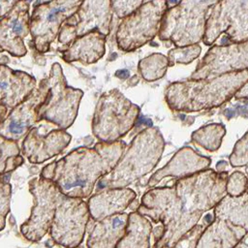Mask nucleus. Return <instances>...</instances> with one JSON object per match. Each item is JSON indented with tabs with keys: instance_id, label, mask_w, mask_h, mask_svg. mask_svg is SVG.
Masks as SVG:
<instances>
[{
	"instance_id": "72a5a7b5",
	"label": "nucleus",
	"mask_w": 248,
	"mask_h": 248,
	"mask_svg": "<svg viewBox=\"0 0 248 248\" xmlns=\"http://www.w3.org/2000/svg\"><path fill=\"white\" fill-rule=\"evenodd\" d=\"M203 232V225H198L197 227H193L190 231H188L175 244L174 246L178 247V246H190V247H194L197 246L196 241L199 240L201 234Z\"/></svg>"
},
{
	"instance_id": "f03ea898",
	"label": "nucleus",
	"mask_w": 248,
	"mask_h": 248,
	"mask_svg": "<svg viewBox=\"0 0 248 248\" xmlns=\"http://www.w3.org/2000/svg\"><path fill=\"white\" fill-rule=\"evenodd\" d=\"M125 147L122 140L81 146L46 166L40 175L52 179L64 195L86 199L91 196L96 182L115 167Z\"/></svg>"
},
{
	"instance_id": "f704fd0d",
	"label": "nucleus",
	"mask_w": 248,
	"mask_h": 248,
	"mask_svg": "<svg viewBox=\"0 0 248 248\" xmlns=\"http://www.w3.org/2000/svg\"><path fill=\"white\" fill-rule=\"evenodd\" d=\"M19 0H0V17L5 16Z\"/></svg>"
},
{
	"instance_id": "aec40b11",
	"label": "nucleus",
	"mask_w": 248,
	"mask_h": 248,
	"mask_svg": "<svg viewBox=\"0 0 248 248\" xmlns=\"http://www.w3.org/2000/svg\"><path fill=\"white\" fill-rule=\"evenodd\" d=\"M106 37L98 30L77 37L68 46L59 49L66 62L92 64L100 60L106 52Z\"/></svg>"
},
{
	"instance_id": "bb28decb",
	"label": "nucleus",
	"mask_w": 248,
	"mask_h": 248,
	"mask_svg": "<svg viewBox=\"0 0 248 248\" xmlns=\"http://www.w3.org/2000/svg\"><path fill=\"white\" fill-rule=\"evenodd\" d=\"M169 66V60L166 56L161 53H153L143 59L139 63V72L141 77L148 80H156L161 78Z\"/></svg>"
},
{
	"instance_id": "423d86ee",
	"label": "nucleus",
	"mask_w": 248,
	"mask_h": 248,
	"mask_svg": "<svg viewBox=\"0 0 248 248\" xmlns=\"http://www.w3.org/2000/svg\"><path fill=\"white\" fill-rule=\"evenodd\" d=\"M140 108L119 90L105 92L98 100L92 119L93 135L105 142H113L124 137L135 125Z\"/></svg>"
},
{
	"instance_id": "7c9ffc66",
	"label": "nucleus",
	"mask_w": 248,
	"mask_h": 248,
	"mask_svg": "<svg viewBox=\"0 0 248 248\" xmlns=\"http://www.w3.org/2000/svg\"><path fill=\"white\" fill-rule=\"evenodd\" d=\"M248 179L240 171L233 172L226 182V193L230 196H239L247 189Z\"/></svg>"
},
{
	"instance_id": "dca6fc26",
	"label": "nucleus",
	"mask_w": 248,
	"mask_h": 248,
	"mask_svg": "<svg viewBox=\"0 0 248 248\" xmlns=\"http://www.w3.org/2000/svg\"><path fill=\"white\" fill-rule=\"evenodd\" d=\"M30 2L19 0L0 17V52L7 51L16 57L27 52L24 38L30 33Z\"/></svg>"
},
{
	"instance_id": "6ab92c4d",
	"label": "nucleus",
	"mask_w": 248,
	"mask_h": 248,
	"mask_svg": "<svg viewBox=\"0 0 248 248\" xmlns=\"http://www.w3.org/2000/svg\"><path fill=\"white\" fill-rule=\"evenodd\" d=\"M135 198L136 193L130 188H107V190L89 197L87 206L90 217L97 221L124 212Z\"/></svg>"
},
{
	"instance_id": "f8f14e48",
	"label": "nucleus",
	"mask_w": 248,
	"mask_h": 248,
	"mask_svg": "<svg viewBox=\"0 0 248 248\" xmlns=\"http://www.w3.org/2000/svg\"><path fill=\"white\" fill-rule=\"evenodd\" d=\"M89 218L87 202L83 199L63 194L49 228L52 240L64 247L80 245Z\"/></svg>"
},
{
	"instance_id": "c85d7f7f",
	"label": "nucleus",
	"mask_w": 248,
	"mask_h": 248,
	"mask_svg": "<svg viewBox=\"0 0 248 248\" xmlns=\"http://www.w3.org/2000/svg\"><path fill=\"white\" fill-rule=\"evenodd\" d=\"M202 48L198 44L173 48L169 51V66H173L176 63H191L193 60L199 57Z\"/></svg>"
},
{
	"instance_id": "39448f33",
	"label": "nucleus",
	"mask_w": 248,
	"mask_h": 248,
	"mask_svg": "<svg viewBox=\"0 0 248 248\" xmlns=\"http://www.w3.org/2000/svg\"><path fill=\"white\" fill-rule=\"evenodd\" d=\"M218 0H180L166 11L159 29L162 41H170L177 47L198 44L202 40L207 14Z\"/></svg>"
},
{
	"instance_id": "f3484780",
	"label": "nucleus",
	"mask_w": 248,
	"mask_h": 248,
	"mask_svg": "<svg viewBox=\"0 0 248 248\" xmlns=\"http://www.w3.org/2000/svg\"><path fill=\"white\" fill-rule=\"evenodd\" d=\"M72 136L63 129L42 135L38 128H31L21 144V153L31 164H42L60 154L70 143Z\"/></svg>"
},
{
	"instance_id": "1a4fd4ad",
	"label": "nucleus",
	"mask_w": 248,
	"mask_h": 248,
	"mask_svg": "<svg viewBox=\"0 0 248 248\" xmlns=\"http://www.w3.org/2000/svg\"><path fill=\"white\" fill-rule=\"evenodd\" d=\"M34 198L30 217L21 225L20 232L29 241L37 242L48 232L63 193L52 179L39 176L29 182Z\"/></svg>"
},
{
	"instance_id": "4468645a",
	"label": "nucleus",
	"mask_w": 248,
	"mask_h": 248,
	"mask_svg": "<svg viewBox=\"0 0 248 248\" xmlns=\"http://www.w3.org/2000/svg\"><path fill=\"white\" fill-rule=\"evenodd\" d=\"M248 69V40L224 46H212L199 63L192 78H210Z\"/></svg>"
},
{
	"instance_id": "9d476101",
	"label": "nucleus",
	"mask_w": 248,
	"mask_h": 248,
	"mask_svg": "<svg viewBox=\"0 0 248 248\" xmlns=\"http://www.w3.org/2000/svg\"><path fill=\"white\" fill-rule=\"evenodd\" d=\"M82 0H51L36 4L30 16L32 46L40 53L49 50L62 24L78 9Z\"/></svg>"
},
{
	"instance_id": "c756f323",
	"label": "nucleus",
	"mask_w": 248,
	"mask_h": 248,
	"mask_svg": "<svg viewBox=\"0 0 248 248\" xmlns=\"http://www.w3.org/2000/svg\"><path fill=\"white\" fill-rule=\"evenodd\" d=\"M12 187L6 175L0 173V231L6 226V217L10 212Z\"/></svg>"
},
{
	"instance_id": "2f4dec72",
	"label": "nucleus",
	"mask_w": 248,
	"mask_h": 248,
	"mask_svg": "<svg viewBox=\"0 0 248 248\" xmlns=\"http://www.w3.org/2000/svg\"><path fill=\"white\" fill-rule=\"evenodd\" d=\"M230 161L233 167L243 166L248 163V133L235 144Z\"/></svg>"
},
{
	"instance_id": "393cba45",
	"label": "nucleus",
	"mask_w": 248,
	"mask_h": 248,
	"mask_svg": "<svg viewBox=\"0 0 248 248\" xmlns=\"http://www.w3.org/2000/svg\"><path fill=\"white\" fill-rule=\"evenodd\" d=\"M151 230V223L144 215L139 211L131 212L128 215L125 234L116 244V247H148Z\"/></svg>"
},
{
	"instance_id": "a878e982",
	"label": "nucleus",
	"mask_w": 248,
	"mask_h": 248,
	"mask_svg": "<svg viewBox=\"0 0 248 248\" xmlns=\"http://www.w3.org/2000/svg\"><path fill=\"white\" fill-rule=\"evenodd\" d=\"M16 140L0 135V173L6 174L24 162Z\"/></svg>"
},
{
	"instance_id": "5701e85b",
	"label": "nucleus",
	"mask_w": 248,
	"mask_h": 248,
	"mask_svg": "<svg viewBox=\"0 0 248 248\" xmlns=\"http://www.w3.org/2000/svg\"><path fill=\"white\" fill-rule=\"evenodd\" d=\"M246 234L243 230L237 229L227 221L216 219L201 234L198 247H232Z\"/></svg>"
},
{
	"instance_id": "20e7f679",
	"label": "nucleus",
	"mask_w": 248,
	"mask_h": 248,
	"mask_svg": "<svg viewBox=\"0 0 248 248\" xmlns=\"http://www.w3.org/2000/svg\"><path fill=\"white\" fill-rule=\"evenodd\" d=\"M164 151V139L155 127L139 133L115 167L100 182L102 188H122L150 172Z\"/></svg>"
},
{
	"instance_id": "0eeeda50",
	"label": "nucleus",
	"mask_w": 248,
	"mask_h": 248,
	"mask_svg": "<svg viewBox=\"0 0 248 248\" xmlns=\"http://www.w3.org/2000/svg\"><path fill=\"white\" fill-rule=\"evenodd\" d=\"M46 78L48 90L39 108L38 122L46 120L66 130L76 120L83 92L67 84L62 67L57 62L51 65Z\"/></svg>"
},
{
	"instance_id": "412c9836",
	"label": "nucleus",
	"mask_w": 248,
	"mask_h": 248,
	"mask_svg": "<svg viewBox=\"0 0 248 248\" xmlns=\"http://www.w3.org/2000/svg\"><path fill=\"white\" fill-rule=\"evenodd\" d=\"M210 165V159L196 153L190 147L181 148L169 162L167 166L159 170L148 182L154 186L165 176H175L178 178L188 176L206 169Z\"/></svg>"
},
{
	"instance_id": "f257e3e1",
	"label": "nucleus",
	"mask_w": 248,
	"mask_h": 248,
	"mask_svg": "<svg viewBox=\"0 0 248 248\" xmlns=\"http://www.w3.org/2000/svg\"><path fill=\"white\" fill-rule=\"evenodd\" d=\"M226 173L211 170L181 177L174 187L146 192L138 211L153 222H162L163 233L155 246H174L226 193Z\"/></svg>"
},
{
	"instance_id": "4be33fe9",
	"label": "nucleus",
	"mask_w": 248,
	"mask_h": 248,
	"mask_svg": "<svg viewBox=\"0 0 248 248\" xmlns=\"http://www.w3.org/2000/svg\"><path fill=\"white\" fill-rule=\"evenodd\" d=\"M128 214L121 212L97 220L92 227L86 246L90 248H112L124 236Z\"/></svg>"
},
{
	"instance_id": "473e14b6",
	"label": "nucleus",
	"mask_w": 248,
	"mask_h": 248,
	"mask_svg": "<svg viewBox=\"0 0 248 248\" xmlns=\"http://www.w3.org/2000/svg\"><path fill=\"white\" fill-rule=\"evenodd\" d=\"M142 1L143 0H110V3L113 13L119 18H123L140 7Z\"/></svg>"
},
{
	"instance_id": "cd10ccee",
	"label": "nucleus",
	"mask_w": 248,
	"mask_h": 248,
	"mask_svg": "<svg viewBox=\"0 0 248 248\" xmlns=\"http://www.w3.org/2000/svg\"><path fill=\"white\" fill-rule=\"evenodd\" d=\"M226 133L225 127L220 124H211L201 128L192 135L193 141L202 145L209 151H214L219 148L222 138Z\"/></svg>"
},
{
	"instance_id": "c9c22d12",
	"label": "nucleus",
	"mask_w": 248,
	"mask_h": 248,
	"mask_svg": "<svg viewBox=\"0 0 248 248\" xmlns=\"http://www.w3.org/2000/svg\"><path fill=\"white\" fill-rule=\"evenodd\" d=\"M236 99H248V80L234 94Z\"/></svg>"
},
{
	"instance_id": "2eb2a0df",
	"label": "nucleus",
	"mask_w": 248,
	"mask_h": 248,
	"mask_svg": "<svg viewBox=\"0 0 248 248\" xmlns=\"http://www.w3.org/2000/svg\"><path fill=\"white\" fill-rule=\"evenodd\" d=\"M47 78H43L31 94L18 106L14 108L0 126V135L18 140L31 127L38 123V112L47 95Z\"/></svg>"
},
{
	"instance_id": "7ed1b4c3",
	"label": "nucleus",
	"mask_w": 248,
	"mask_h": 248,
	"mask_svg": "<svg viewBox=\"0 0 248 248\" xmlns=\"http://www.w3.org/2000/svg\"><path fill=\"white\" fill-rule=\"evenodd\" d=\"M248 80V69L210 78L190 79L170 84L165 92L169 107L192 112L213 108L230 100Z\"/></svg>"
},
{
	"instance_id": "ddd939ff",
	"label": "nucleus",
	"mask_w": 248,
	"mask_h": 248,
	"mask_svg": "<svg viewBox=\"0 0 248 248\" xmlns=\"http://www.w3.org/2000/svg\"><path fill=\"white\" fill-rule=\"evenodd\" d=\"M112 12L110 0H82L78 9L62 24L58 34L59 43L66 46L77 37L94 30L108 36Z\"/></svg>"
},
{
	"instance_id": "6e6552de",
	"label": "nucleus",
	"mask_w": 248,
	"mask_h": 248,
	"mask_svg": "<svg viewBox=\"0 0 248 248\" xmlns=\"http://www.w3.org/2000/svg\"><path fill=\"white\" fill-rule=\"evenodd\" d=\"M168 9L167 0H152L124 16L115 35L118 47L129 52L150 42L159 33Z\"/></svg>"
},
{
	"instance_id": "e433bc0d",
	"label": "nucleus",
	"mask_w": 248,
	"mask_h": 248,
	"mask_svg": "<svg viewBox=\"0 0 248 248\" xmlns=\"http://www.w3.org/2000/svg\"><path fill=\"white\" fill-rule=\"evenodd\" d=\"M48 1H51V0H38V3H37V4H41V3H46V2H48Z\"/></svg>"
},
{
	"instance_id": "b1692460",
	"label": "nucleus",
	"mask_w": 248,
	"mask_h": 248,
	"mask_svg": "<svg viewBox=\"0 0 248 248\" xmlns=\"http://www.w3.org/2000/svg\"><path fill=\"white\" fill-rule=\"evenodd\" d=\"M215 216L248 232V191L239 196L223 197L215 205Z\"/></svg>"
},
{
	"instance_id": "9b49d317",
	"label": "nucleus",
	"mask_w": 248,
	"mask_h": 248,
	"mask_svg": "<svg viewBox=\"0 0 248 248\" xmlns=\"http://www.w3.org/2000/svg\"><path fill=\"white\" fill-rule=\"evenodd\" d=\"M225 33L233 43L248 40V0H218L207 17L203 43L212 45Z\"/></svg>"
},
{
	"instance_id": "a211bd4d",
	"label": "nucleus",
	"mask_w": 248,
	"mask_h": 248,
	"mask_svg": "<svg viewBox=\"0 0 248 248\" xmlns=\"http://www.w3.org/2000/svg\"><path fill=\"white\" fill-rule=\"evenodd\" d=\"M36 86L37 80L33 76L0 64V106L9 113L22 103Z\"/></svg>"
}]
</instances>
